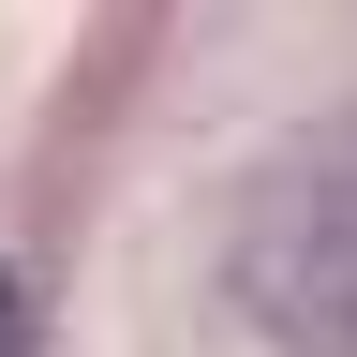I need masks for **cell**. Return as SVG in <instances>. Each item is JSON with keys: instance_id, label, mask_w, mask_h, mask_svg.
<instances>
[{"instance_id": "1", "label": "cell", "mask_w": 357, "mask_h": 357, "mask_svg": "<svg viewBox=\"0 0 357 357\" xmlns=\"http://www.w3.org/2000/svg\"><path fill=\"white\" fill-rule=\"evenodd\" d=\"M223 283L283 357H357V134H312L268 164V194L223 238Z\"/></svg>"}, {"instance_id": "2", "label": "cell", "mask_w": 357, "mask_h": 357, "mask_svg": "<svg viewBox=\"0 0 357 357\" xmlns=\"http://www.w3.org/2000/svg\"><path fill=\"white\" fill-rule=\"evenodd\" d=\"M0 357H30V283L0 268Z\"/></svg>"}]
</instances>
